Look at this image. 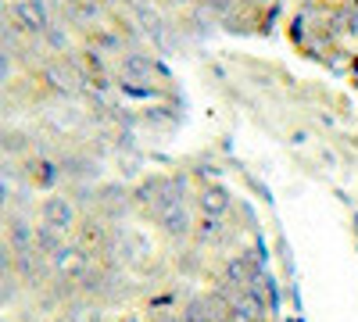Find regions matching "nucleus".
<instances>
[{
    "label": "nucleus",
    "instance_id": "1",
    "mask_svg": "<svg viewBox=\"0 0 358 322\" xmlns=\"http://www.w3.org/2000/svg\"><path fill=\"white\" fill-rule=\"evenodd\" d=\"M194 200H197L201 215H212V219H226V212L233 208V197H229V190H226L222 183H208V186H201Z\"/></svg>",
    "mask_w": 358,
    "mask_h": 322
},
{
    "label": "nucleus",
    "instance_id": "2",
    "mask_svg": "<svg viewBox=\"0 0 358 322\" xmlns=\"http://www.w3.org/2000/svg\"><path fill=\"white\" fill-rule=\"evenodd\" d=\"M162 229L169 233L172 240H183V237H194V222H190V212H187V204H179V208H169L158 215Z\"/></svg>",
    "mask_w": 358,
    "mask_h": 322
},
{
    "label": "nucleus",
    "instance_id": "3",
    "mask_svg": "<svg viewBox=\"0 0 358 322\" xmlns=\"http://www.w3.org/2000/svg\"><path fill=\"white\" fill-rule=\"evenodd\" d=\"M226 237H229V229H226V222H222V219L201 215V219L194 222V240H197L201 247H215V244H222Z\"/></svg>",
    "mask_w": 358,
    "mask_h": 322
},
{
    "label": "nucleus",
    "instance_id": "4",
    "mask_svg": "<svg viewBox=\"0 0 358 322\" xmlns=\"http://www.w3.org/2000/svg\"><path fill=\"white\" fill-rule=\"evenodd\" d=\"M151 322H183V315H179V312H155Z\"/></svg>",
    "mask_w": 358,
    "mask_h": 322
}]
</instances>
